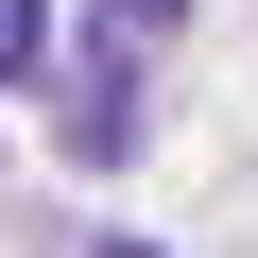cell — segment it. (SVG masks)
<instances>
[{
	"label": "cell",
	"instance_id": "cell-1",
	"mask_svg": "<svg viewBox=\"0 0 258 258\" xmlns=\"http://www.w3.org/2000/svg\"><path fill=\"white\" fill-rule=\"evenodd\" d=\"M69 155H138V69H120V52L69 69Z\"/></svg>",
	"mask_w": 258,
	"mask_h": 258
},
{
	"label": "cell",
	"instance_id": "cell-2",
	"mask_svg": "<svg viewBox=\"0 0 258 258\" xmlns=\"http://www.w3.org/2000/svg\"><path fill=\"white\" fill-rule=\"evenodd\" d=\"M172 35H189V0H86V52H120V69L172 52Z\"/></svg>",
	"mask_w": 258,
	"mask_h": 258
},
{
	"label": "cell",
	"instance_id": "cell-3",
	"mask_svg": "<svg viewBox=\"0 0 258 258\" xmlns=\"http://www.w3.org/2000/svg\"><path fill=\"white\" fill-rule=\"evenodd\" d=\"M0 86H52V0H0Z\"/></svg>",
	"mask_w": 258,
	"mask_h": 258
},
{
	"label": "cell",
	"instance_id": "cell-4",
	"mask_svg": "<svg viewBox=\"0 0 258 258\" xmlns=\"http://www.w3.org/2000/svg\"><path fill=\"white\" fill-rule=\"evenodd\" d=\"M103 258H155V241H103Z\"/></svg>",
	"mask_w": 258,
	"mask_h": 258
}]
</instances>
